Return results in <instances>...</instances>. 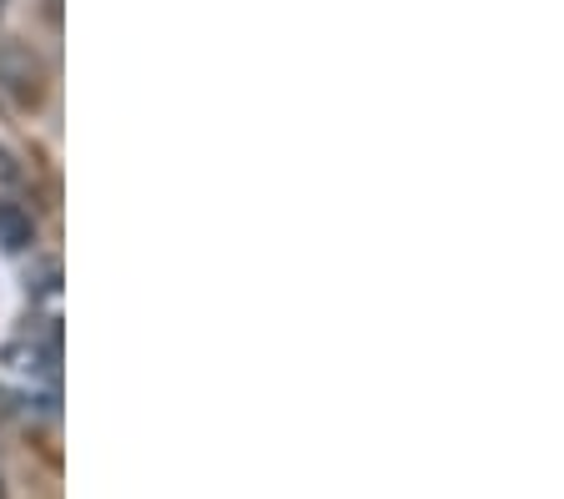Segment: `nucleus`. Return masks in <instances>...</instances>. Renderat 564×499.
I'll return each instance as SVG.
<instances>
[{"label":"nucleus","instance_id":"7ed1b4c3","mask_svg":"<svg viewBox=\"0 0 564 499\" xmlns=\"http://www.w3.org/2000/svg\"><path fill=\"white\" fill-rule=\"evenodd\" d=\"M0 499H6V489H0Z\"/></svg>","mask_w":564,"mask_h":499},{"label":"nucleus","instance_id":"f257e3e1","mask_svg":"<svg viewBox=\"0 0 564 499\" xmlns=\"http://www.w3.org/2000/svg\"><path fill=\"white\" fill-rule=\"evenodd\" d=\"M35 242V223L21 203H0V248L6 252H21Z\"/></svg>","mask_w":564,"mask_h":499},{"label":"nucleus","instance_id":"f03ea898","mask_svg":"<svg viewBox=\"0 0 564 499\" xmlns=\"http://www.w3.org/2000/svg\"><path fill=\"white\" fill-rule=\"evenodd\" d=\"M0 177H6V182H15V177H21V166L11 162V152H0Z\"/></svg>","mask_w":564,"mask_h":499},{"label":"nucleus","instance_id":"20e7f679","mask_svg":"<svg viewBox=\"0 0 564 499\" xmlns=\"http://www.w3.org/2000/svg\"><path fill=\"white\" fill-rule=\"evenodd\" d=\"M0 6H6V0H0Z\"/></svg>","mask_w":564,"mask_h":499}]
</instances>
